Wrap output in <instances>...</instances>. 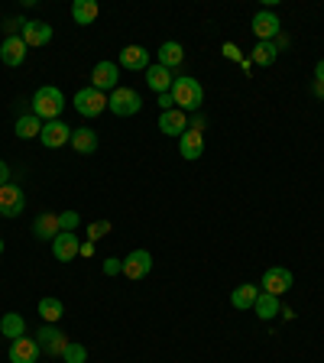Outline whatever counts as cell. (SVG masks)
I'll return each instance as SVG.
<instances>
[{
  "mask_svg": "<svg viewBox=\"0 0 324 363\" xmlns=\"http://www.w3.org/2000/svg\"><path fill=\"white\" fill-rule=\"evenodd\" d=\"M62 107H65V94H62V88H55V84H43V88H36V94H33V113H36L43 123L45 121H59Z\"/></svg>",
  "mask_w": 324,
  "mask_h": 363,
  "instance_id": "cell-1",
  "label": "cell"
},
{
  "mask_svg": "<svg viewBox=\"0 0 324 363\" xmlns=\"http://www.w3.org/2000/svg\"><path fill=\"white\" fill-rule=\"evenodd\" d=\"M172 101H175V107L179 111H198L201 107V101H204V88H201V82L198 78H191V75H179L172 82Z\"/></svg>",
  "mask_w": 324,
  "mask_h": 363,
  "instance_id": "cell-2",
  "label": "cell"
},
{
  "mask_svg": "<svg viewBox=\"0 0 324 363\" xmlns=\"http://www.w3.org/2000/svg\"><path fill=\"white\" fill-rule=\"evenodd\" d=\"M107 107H111V113H117V117H133V113H140V107H143V98H140V91L136 88H117L107 94Z\"/></svg>",
  "mask_w": 324,
  "mask_h": 363,
  "instance_id": "cell-3",
  "label": "cell"
},
{
  "mask_svg": "<svg viewBox=\"0 0 324 363\" xmlns=\"http://www.w3.org/2000/svg\"><path fill=\"white\" fill-rule=\"evenodd\" d=\"M72 104H75V111L82 113V117H101V113L107 111V94L88 84V88H82L75 98H72Z\"/></svg>",
  "mask_w": 324,
  "mask_h": 363,
  "instance_id": "cell-4",
  "label": "cell"
},
{
  "mask_svg": "<svg viewBox=\"0 0 324 363\" xmlns=\"http://www.w3.org/2000/svg\"><path fill=\"white\" fill-rule=\"evenodd\" d=\"M91 88H98V91H117L121 88V65L111 59L98 62V65L91 68Z\"/></svg>",
  "mask_w": 324,
  "mask_h": 363,
  "instance_id": "cell-5",
  "label": "cell"
},
{
  "mask_svg": "<svg viewBox=\"0 0 324 363\" xmlns=\"http://www.w3.org/2000/svg\"><path fill=\"white\" fill-rule=\"evenodd\" d=\"M36 344H39V350H43V354L62 357V354H65V347H68V337L59 331V325H43L36 331Z\"/></svg>",
  "mask_w": 324,
  "mask_h": 363,
  "instance_id": "cell-6",
  "label": "cell"
},
{
  "mask_svg": "<svg viewBox=\"0 0 324 363\" xmlns=\"http://www.w3.org/2000/svg\"><path fill=\"white\" fill-rule=\"evenodd\" d=\"M23 208H26V195H23L20 185H13V182L0 185V214L4 218H20Z\"/></svg>",
  "mask_w": 324,
  "mask_h": 363,
  "instance_id": "cell-7",
  "label": "cell"
},
{
  "mask_svg": "<svg viewBox=\"0 0 324 363\" xmlns=\"http://www.w3.org/2000/svg\"><path fill=\"white\" fill-rule=\"evenodd\" d=\"M152 269V253L150 250H133V253H127L123 257V276L127 279H146Z\"/></svg>",
  "mask_w": 324,
  "mask_h": 363,
  "instance_id": "cell-8",
  "label": "cell"
},
{
  "mask_svg": "<svg viewBox=\"0 0 324 363\" xmlns=\"http://www.w3.org/2000/svg\"><path fill=\"white\" fill-rule=\"evenodd\" d=\"M292 286H295V276H292V269H286V266H269V269L263 272V292L282 295Z\"/></svg>",
  "mask_w": 324,
  "mask_h": 363,
  "instance_id": "cell-9",
  "label": "cell"
},
{
  "mask_svg": "<svg viewBox=\"0 0 324 363\" xmlns=\"http://www.w3.org/2000/svg\"><path fill=\"white\" fill-rule=\"evenodd\" d=\"M39 143H43L45 150H59V146L72 143V127L62 121H45L43 133H39Z\"/></svg>",
  "mask_w": 324,
  "mask_h": 363,
  "instance_id": "cell-10",
  "label": "cell"
},
{
  "mask_svg": "<svg viewBox=\"0 0 324 363\" xmlns=\"http://www.w3.org/2000/svg\"><path fill=\"white\" fill-rule=\"evenodd\" d=\"M253 33H257V43H272V39L282 33V23L272 10H259L253 16Z\"/></svg>",
  "mask_w": 324,
  "mask_h": 363,
  "instance_id": "cell-11",
  "label": "cell"
},
{
  "mask_svg": "<svg viewBox=\"0 0 324 363\" xmlns=\"http://www.w3.org/2000/svg\"><path fill=\"white\" fill-rule=\"evenodd\" d=\"M23 43L30 45V49H39V45H49L52 43V26L45 20H26V26H23Z\"/></svg>",
  "mask_w": 324,
  "mask_h": 363,
  "instance_id": "cell-12",
  "label": "cell"
},
{
  "mask_svg": "<svg viewBox=\"0 0 324 363\" xmlns=\"http://www.w3.org/2000/svg\"><path fill=\"white\" fill-rule=\"evenodd\" d=\"M39 344H36V337H16V340H10V363H36L39 360Z\"/></svg>",
  "mask_w": 324,
  "mask_h": 363,
  "instance_id": "cell-13",
  "label": "cell"
},
{
  "mask_svg": "<svg viewBox=\"0 0 324 363\" xmlns=\"http://www.w3.org/2000/svg\"><path fill=\"white\" fill-rule=\"evenodd\" d=\"M26 49H30V45L23 43V36H7L4 45H0V62L7 68H20L23 62H26Z\"/></svg>",
  "mask_w": 324,
  "mask_h": 363,
  "instance_id": "cell-14",
  "label": "cell"
},
{
  "mask_svg": "<svg viewBox=\"0 0 324 363\" xmlns=\"http://www.w3.org/2000/svg\"><path fill=\"white\" fill-rule=\"evenodd\" d=\"M117 65L130 68V72H146L150 68V52L143 45H123L121 55H117Z\"/></svg>",
  "mask_w": 324,
  "mask_h": 363,
  "instance_id": "cell-15",
  "label": "cell"
},
{
  "mask_svg": "<svg viewBox=\"0 0 324 363\" xmlns=\"http://www.w3.org/2000/svg\"><path fill=\"white\" fill-rule=\"evenodd\" d=\"M179 152H181V159H189V162L201 159L204 156V136H201V130H185V133L179 136Z\"/></svg>",
  "mask_w": 324,
  "mask_h": 363,
  "instance_id": "cell-16",
  "label": "cell"
},
{
  "mask_svg": "<svg viewBox=\"0 0 324 363\" xmlns=\"http://www.w3.org/2000/svg\"><path fill=\"white\" fill-rule=\"evenodd\" d=\"M78 250H82L78 234H65V230H62V234L52 240V253H55V259H59V263H72V259L78 257Z\"/></svg>",
  "mask_w": 324,
  "mask_h": 363,
  "instance_id": "cell-17",
  "label": "cell"
},
{
  "mask_svg": "<svg viewBox=\"0 0 324 363\" xmlns=\"http://www.w3.org/2000/svg\"><path fill=\"white\" fill-rule=\"evenodd\" d=\"M159 130H162L166 136H181L185 130H189V117H185V111H179V107L162 111L159 113Z\"/></svg>",
  "mask_w": 324,
  "mask_h": 363,
  "instance_id": "cell-18",
  "label": "cell"
},
{
  "mask_svg": "<svg viewBox=\"0 0 324 363\" xmlns=\"http://www.w3.org/2000/svg\"><path fill=\"white\" fill-rule=\"evenodd\" d=\"M33 234H36L39 240H49V243H52L55 237L62 234V230H59V214H52V211L36 214V220H33Z\"/></svg>",
  "mask_w": 324,
  "mask_h": 363,
  "instance_id": "cell-19",
  "label": "cell"
},
{
  "mask_svg": "<svg viewBox=\"0 0 324 363\" xmlns=\"http://www.w3.org/2000/svg\"><path fill=\"white\" fill-rule=\"evenodd\" d=\"M172 82H175V75L169 72V68L159 65V62L146 68V84H150L156 94H169V91H172Z\"/></svg>",
  "mask_w": 324,
  "mask_h": 363,
  "instance_id": "cell-20",
  "label": "cell"
},
{
  "mask_svg": "<svg viewBox=\"0 0 324 363\" xmlns=\"http://www.w3.org/2000/svg\"><path fill=\"white\" fill-rule=\"evenodd\" d=\"M156 59H159V65H162V68H169V72H172V68H179L181 62H185V49H181V43L169 39V43L159 45Z\"/></svg>",
  "mask_w": 324,
  "mask_h": 363,
  "instance_id": "cell-21",
  "label": "cell"
},
{
  "mask_svg": "<svg viewBox=\"0 0 324 363\" xmlns=\"http://www.w3.org/2000/svg\"><path fill=\"white\" fill-rule=\"evenodd\" d=\"M253 311H257V318L259 321H272V318L282 311V305H279V295H269V292H263L259 289V295H257V305H253Z\"/></svg>",
  "mask_w": 324,
  "mask_h": 363,
  "instance_id": "cell-22",
  "label": "cell"
},
{
  "mask_svg": "<svg viewBox=\"0 0 324 363\" xmlns=\"http://www.w3.org/2000/svg\"><path fill=\"white\" fill-rule=\"evenodd\" d=\"M36 311H39V318H43L45 325H59L62 315H65V305H62L55 295H45V298H39Z\"/></svg>",
  "mask_w": 324,
  "mask_h": 363,
  "instance_id": "cell-23",
  "label": "cell"
},
{
  "mask_svg": "<svg viewBox=\"0 0 324 363\" xmlns=\"http://www.w3.org/2000/svg\"><path fill=\"white\" fill-rule=\"evenodd\" d=\"M101 7H98V0H75L72 4V20L78 23V26H91V23L98 20Z\"/></svg>",
  "mask_w": 324,
  "mask_h": 363,
  "instance_id": "cell-24",
  "label": "cell"
},
{
  "mask_svg": "<svg viewBox=\"0 0 324 363\" xmlns=\"http://www.w3.org/2000/svg\"><path fill=\"white\" fill-rule=\"evenodd\" d=\"M72 150H75L78 156H91V152L98 150V133L88 127L72 130Z\"/></svg>",
  "mask_w": 324,
  "mask_h": 363,
  "instance_id": "cell-25",
  "label": "cell"
},
{
  "mask_svg": "<svg viewBox=\"0 0 324 363\" xmlns=\"http://www.w3.org/2000/svg\"><path fill=\"white\" fill-rule=\"evenodd\" d=\"M257 295H259V286H253V282H243V286L234 289V295H230V305H234V308H240V311H247V308H253V305H257Z\"/></svg>",
  "mask_w": 324,
  "mask_h": 363,
  "instance_id": "cell-26",
  "label": "cell"
},
{
  "mask_svg": "<svg viewBox=\"0 0 324 363\" xmlns=\"http://www.w3.org/2000/svg\"><path fill=\"white\" fill-rule=\"evenodd\" d=\"M13 133L20 136V140H33V136L43 133V121H39L36 113H23V117H16Z\"/></svg>",
  "mask_w": 324,
  "mask_h": 363,
  "instance_id": "cell-27",
  "label": "cell"
},
{
  "mask_svg": "<svg viewBox=\"0 0 324 363\" xmlns=\"http://www.w3.org/2000/svg\"><path fill=\"white\" fill-rule=\"evenodd\" d=\"M0 334L10 340L23 337L26 334V321H23V315H16V311H7V315L0 318Z\"/></svg>",
  "mask_w": 324,
  "mask_h": 363,
  "instance_id": "cell-28",
  "label": "cell"
},
{
  "mask_svg": "<svg viewBox=\"0 0 324 363\" xmlns=\"http://www.w3.org/2000/svg\"><path fill=\"white\" fill-rule=\"evenodd\" d=\"M276 59H279L276 43H257V49H253V55H250V62H253V65H272Z\"/></svg>",
  "mask_w": 324,
  "mask_h": 363,
  "instance_id": "cell-29",
  "label": "cell"
},
{
  "mask_svg": "<svg viewBox=\"0 0 324 363\" xmlns=\"http://www.w3.org/2000/svg\"><path fill=\"white\" fill-rule=\"evenodd\" d=\"M62 360H65V363H84V360H88V347H84V344H78V340H68V347H65V354H62Z\"/></svg>",
  "mask_w": 324,
  "mask_h": 363,
  "instance_id": "cell-30",
  "label": "cell"
},
{
  "mask_svg": "<svg viewBox=\"0 0 324 363\" xmlns=\"http://www.w3.org/2000/svg\"><path fill=\"white\" fill-rule=\"evenodd\" d=\"M78 224H82V214L78 211H62L59 214V230H65V234H75Z\"/></svg>",
  "mask_w": 324,
  "mask_h": 363,
  "instance_id": "cell-31",
  "label": "cell"
},
{
  "mask_svg": "<svg viewBox=\"0 0 324 363\" xmlns=\"http://www.w3.org/2000/svg\"><path fill=\"white\" fill-rule=\"evenodd\" d=\"M111 234V220H94V224H88V240H101V237Z\"/></svg>",
  "mask_w": 324,
  "mask_h": 363,
  "instance_id": "cell-32",
  "label": "cell"
},
{
  "mask_svg": "<svg viewBox=\"0 0 324 363\" xmlns=\"http://www.w3.org/2000/svg\"><path fill=\"white\" fill-rule=\"evenodd\" d=\"M101 269H104V276H117V272H123V259L107 257L104 263H101Z\"/></svg>",
  "mask_w": 324,
  "mask_h": 363,
  "instance_id": "cell-33",
  "label": "cell"
},
{
  "mask_svg": "<svg viewBox=\"0 0 324 363\" xmlns=\"http://www.w3.org/2000/svg\"><path fill=\"white\" fill-rule=\"evenodd\" d=\"M220 52H224L230 62H240V65H243V52H240V49H237L234 43H224V49H220Z\"/></svg>",
  "mask_w": 324,
  "mask_h": 363,
  "instance_id": "cell-34",
  "label": "cell"
},
{
  "mask_svg": "<svg viewBox=\"0 0 324 363\" xmlns=\"http://www.w3.org/2000/svg\"><path fill=\"white\" fill-rule=\"evenodd\" d=\"M172 107H175L172 94H159V113H162V111H172Z\"/></svg>",
  "mask_w": 324,
  "mask_h": 363,
  "instance_id": "cell-35",
  "label": "cell"
},
{
  "mask_svg": "<svg viewBox=\"0 0 324 363\" xmlns=\"http://www.w3.org/2000/svg\"><path fill=\"white\" fill-rule=\"evenodd\" d=\"M7 182H10V166L0 159V185H7Z\"/></svg>",
  "mask_w": 324,
  "mask_h": 363,
  "instance_id": "cell-36",
  "label": "cell"
},
{
  "mask_svg": "<svg viewBox=\"0 0 324 363\" xmlns=\"http://www.w3.org/2000/svg\"><path fill=\"white\" fill-rule=\"evenodd\" d=\"M91 253H94V243L84 240V243H82V250H78V257H91Z\"/></svg>",
  "mask_w": 324,
  "mask_h": 363,
  "instance_id": "cell-37",
  "label": "cell"
},
{
  "mask_svg": "<svg viewBox=\"0 0 324 363\" xmlns=\"http://www.w3.org/2000/svg\"><path fill=\"white\" fill-rule=\"evenodd\" d=\"M311 91H315L318 98H324V82H321V78H315V84H311Z\"/></svg>",
  "mask_w": 324,
  "mask_h": 363,
  "instance_id": "cell-38",
  "label": "cell"
},
{
  "mask_svg": "<svg viewBox=\"0 0 324 363\" xmlns=\"http://www.w3.org/2000/svg\"><path fill=\"white\" fill-rule=\"evenodd\" d=\"M315 78H321V82H324V59L315 65Z\"/></svg>",
  "mask_w": 324,
  "mask_h": 363,
  "instance_id": "cell-39",
  "label": "cell"
},
{
  "mask_svg": "<svg viewBox=\"0 0 324 363\" xmlns=\"http://www.w3.org/2000/svg\"><path fill=\"white\" fill-rule=\"evenodd\" d=\"M4 250H7V243H4V237H0V257H4Z\"/></svg>",
  "mask_w": 324,
  "mask_h": 363,
  "instance_id": "cell-40",
  "label": "cell"
}]
</instances>
